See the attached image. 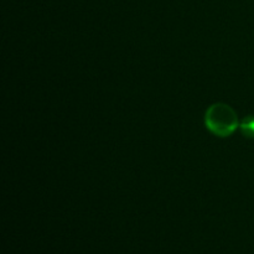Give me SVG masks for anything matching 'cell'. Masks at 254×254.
<instances>
[{
    "label": "cell",
    "mask_w": 254,
    "mask_h": 254,
    "mask_svg": "<svg viewBox=\"0 0 254 254\" xmlns=\"http://www.w3.org/2000/svg\"><path fill=\"white\" fill-rule=\"evenodd\" d=\"M203 122L211 134L217 138H228L240 128L241 121L230 104L216 102L206 109Z\"/></svg>",
    "instance_id": "cell-1"
},
{
    "label": "cell",
    "mask_w": 254,
    "mask_h": 254,
    "mask_svg": "<svg viewBox=\"0 0 254 254\" xmlns=\"http://www.w3.org/2000/svg\"><path fill=\"white\" fill-rule=\"evenodd\" d=\"M243 136L247 139H254V116H247L240 122V128Z\"/></svg>",
    "instance_id": "cell-2"
}]
</instances>
